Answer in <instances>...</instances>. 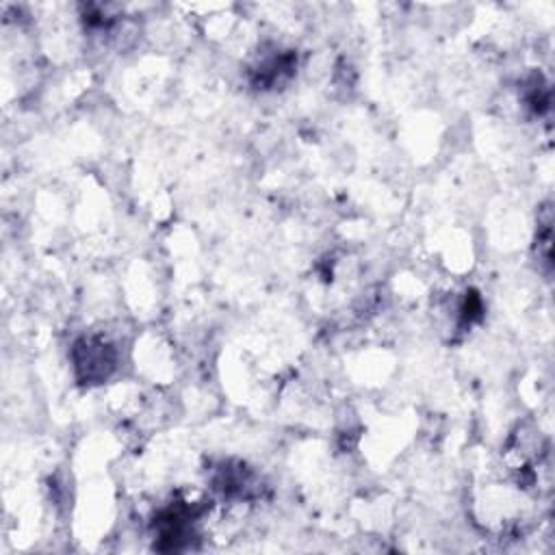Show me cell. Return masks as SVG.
<instances>
[{"instance_id":"obj_1","label":"cell","mask_w":555,"mask_h":555,"mask_svg":"<svg viewBox=\"0 0 555 555\" xmlns=\"http://www.w3.org/2000/svg\"><path fill=\"white\" fill-rule=\"evenodd\" d=\"M74 366L82 382H104L115 369V349L102 338H80L74 345Z\"/></svg>"}]
</instances>
